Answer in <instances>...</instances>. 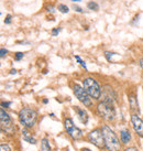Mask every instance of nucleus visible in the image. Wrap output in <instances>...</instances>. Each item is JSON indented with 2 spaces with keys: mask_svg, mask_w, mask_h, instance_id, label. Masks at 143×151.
<instances>
[{
  "mask_svg": "<svg viewBox=\"0 0 143 151\" xmlns=\"http://www.w3.org/2000/svg\"><path fill=\"white\" fill-rule=\"evenodd\" d=\"M104 140H105V147L109 151H118L120 149V141L118 140L117 136L108 126L101 127Z\"/></svg>",
  "mask_w": 143,
  "mask_h": 151,
  "instance_id": "f257e3e1",
  "label": "nucleus"
},
{
  "mask_svg": "<svg viewBox=\"0 0 143 151\" xmlns=\"http://www.w3.org/2000/svg\"><path fill=\"white\" fill-rule=\"evenodd\" d=\"M36 119H38L36 111L32 108L24 107L19 113V120H20V122H21L25 128L33 127L35 125V122H36Z\"/></svg>",
  "mask_w": 143,
  "mask_h": 151,
  "instance_id": "f03ea898",
  "label": "nucleus"
},
{
  "mask_svg": "<svg viewBox=\"0 0 143 151\" xmlns=\"http://www.w3.org/2000/svg\"><path fill=\"white\" fill-rule=\"evenodd\" d=\"M83 85H84L85 91L88 93L89 96L93 97L94 99H98L100 97L101 89L95 80H93V78H85L83 81Z\"/></svg>",
  "mask_w": 143,
  "mask_h": 151,
  "instance_id": "7ed1b4c3",
  "label": "nucleus"
},
{
  "mask_svg": "<svg viewBox=\"0 0 143 151\" xmlns=\"http://www.w3.org/2000/svg\"><path fill=\"white\" fill-rule=\"evenodd\" d=\"M97 109H98L99 115H100L104 119H106V120L111 122V120L114 119L116 111H114V108L112 104H108V103H105V101H101V103L98 104Z\"/></svg>",
  "mask_w": 143,
  "mask_h": 151,
  "instance_id": "20e7f679",
  "label": "nucleus"
},
{
  "mask_svg": "<svg viewBox=\"0 0 143 151\" xmlns=\"http://www.w3.org/2000/svg\"><path fill=\"white\" fill-rule=\"evenodd\" d=\"M64 127H65V129L67 131V134L74 140H78V139H80L83 137L82 130L79 128H77L76 126H74V122H73V120H72L71 118H66L64 120Z\"/></svg>",
  "mask_w": 143,
  "mask_h": 151,
  "instance_id": "39448f33",
  "label": "nucleus"
},
{
  "mask_svg": "<svg viewBox=\"0 0 143 151\" xmlns=\"http://www.w3.org/2000/svg\"><path fill=\"white\" fill-rule=\"evenodd\" d=\"M88 140L89 142H92L97 148L101 149V148L105 147V140H104L101 129H95L93 131H90L88 134Z\"/></svg>",
  "mask_w": 143,
  "mask_h": 151,
  "instance_id": "423d86ee",
  "label": "nucleus"
},
{
  "mask_svg": "<svg viewBox=\"0 0 143 151\" xmlns=\"http://www.w3.org/2000/svg\"><path fill=\"white\" fill-rule=\"evenodd\" d=\"M73 89H74L75 96L78 98V101H79L80 103H83V104H84L85 106H87V107H89V106L92 105V101H90L88 93L85 91V88H83L78 84H76V85H74Z\"/></svg>",
  "mask_w": 143,
  "mask_h": 151,
  "instance_id": "0eeeda50",
  "label": "nucleus"
},
{
  "mask_svg": "<svg viewBox=\"0 0 143 151\" xmlns=\"http://www.w3.org/2000/svg\"><path fill=\"white\" fill-rule=\"evenodd\" d=\"M0 125H1V130L2 131H10V132H13V128L12 122H11V119H10V116L8 114L4 111V109H1L0 111Z\"/></svg>",
  "mask_w": 143,
  "mask_h": 151,
  "instance_id": "6e6552de",
  "label": "nucleus"
},
{
  "mask_svg": "<svg viewBox=\"0 0 143 151\" xmlns=\"http://www.w3.org/2000/svg\"><path fill=\"white\" fill-rule=\"evenodd\" d=\"M131 122H132V126L133 129L137 134H139L140 137H143V120L139 116L137 115H132L131 116Z\"/></svg>",
  "mask_w": 143,
  "mask_h": 151,
  "instance_id": "1a4fd4ad",
  "label": "nucleus"
},
{
  "mask_svg": "<svg viewBox=\"0 0 143 151\" xmlns=\"http://www.w3.org/2000/svg\"><path fill=\"white\" fill-rule=\"evenodd\" d=\"M102 98H104L102 101L108 103V104H114V99H116V95H114L112 88L110 87V86H108V85L104 86V89H102Z\"/></svg>",
  "mask_w": 143,
  "mask_h": 151,
  "instance_id": "9d476101",
  "label": "nucleus"
},
{
  "mask_svg": "<svg viewBox=\"0 0 143 151\" xmlns=\"http://www.w3.org/2000/svg\"><path fill=\"white\" fill-rule=\"evenodd\" d=\"M75 110H76V113H77V116H78V119L80 120V122L86 125V124L88 122V115H87V113H86L85 110L79 109V108H75Z\"/></svg>",
  "mask_w": 143,
  "mask_h": 151,
  "instance_id": "9b49d317",
  "label": "nucleus"
},
{
  "mask_svg": "<svg viewBox=\"0 0 143 151\" xmlns=\"http://www.w3.org/2000/svg\"><path fill=\"white\" fill-rule=\"evenodd\" d=\"M120 138H121V141L123 143L129 142V141H130V139H131V136H130L129 130H127V129L121 130V132H120Z\"/></svg>",
  "mask_w": 143,
  "mask_h": 151,
  "instance_id": "f8f14e48",
  "label": "nucleus"
},
{
  "mask_svg": "<svg viewBox=\"0 0 143 151\" xmlns=\"http://www.w3.org/2000/svg\"><path fill=\"white\" fill-rule=\"evenodd\" d=\"M129 101H130V107L132 110H137L138 114H139V105H138V101L135 99L134 95H130L129 97Z\"/></svg>",
  "mask_w": 143,
  "mask_h": 151,
  "instance_id": "ddd939ff",
  "label": "nucleus"
},
{
  "mask_svg": "<svg viewBox=\"0 0 143 151\" xmlns=\"http://www.w3.org/2000/svg\"><path fill=\"white\" fill-rule=\"evenodd\" d=\"M22 134H23V139H24L25 141H28L29 143H32V145H35V143H36V140H35L33 137H30L29 132L26 131V129H23Z\"/></svg>",
  "mask_w": 143,
  "mask_h": 151,
  "instance_id": "4468645a",
  "label": "nucleus"
},
{
  "mask_svg": "<svg viewBox=\"0 0 143 151\" xmlns=\"http://www.w3.org/2000/svg\"><path fill=\"white\" fill-rule=\"evenodd\" d=\"M87 7H88L90 10H95V11H97V10L99 9V6H98L96 2H94V1L88 2V4H87Z\"/></svg>",
  "mask_w": 143,
  "mask_h": 151,
  "instance_id": "2eb2a0df",
  "label": "nucleus"
},
{
  "mask_svg": "<svg viewBox=\"0 0 143 151\" xmlns=\"http://www.w3.org/2000/svg\"><path fill=\"white\" fill-rule=\"evenodd\" d=\"M57 9H59L61 12H63V13H67L68 11H69L68 7H67V6H65V4H59Z\"/></svg>",
  "mask_w": 143,
  "mask_h": 151,
  "instance_id": "dca6fc26",
  "label": "nucleus"
},
{
  "mask_svg": "<svg viewBox=\"0 0 143 151\" xmlns=\"http://www.w3.org/2000/svg\"><path fill=\"white\" fill-rule=\"evenodd\" d=\"M42 147H43V149H45L46 151H51V147H50V145H49V142H47L46 139H43L42 140Z\"/></svg>",
  "mask_w": 143,
  "mask_h": 151,
  "instance_id": "f3484780",
  "label": "nucleus"
},
{
  "mask_svg": "<svg viewBox=\"0 0 143 151\" xmlns=\"http://www.w3.org/2000/svg\"><path fill=\"white\" fill-rule=\"evenodd\" d=\"M0 151H11V149H10V147H9L8 145L2 143V145L0 146Z\"/></svg>",
  "mask_w": 143,
  "mask_h": 151,
  "instance_id": "a211bd4d",
  "label": "nucleus"
},
{
  "mask_svg": "<svg viewBox=\"0 0 143 151\" xmlns=\"http://www.w3.org/2000/svg\"><path fill=\"white\" fill-rule=\"evenodd\" d=\"M75 59L77 60V61H78V62H79V64L80 65H82V66L84 67V68H86V63H85L84 61H83V60L80 59L79 56H78V55H75Z\"/></svg>",
  "mask_w": 143,
  "mask_h": 151,
  "instance_id": "6ab92c4d",
  "label": "nucleus"
},
{
  "mask_svg": "<svg viewBox=\"0 0 143 151\" xmlns=\"http://www.w3.org/2000/svg\"><path fill=\"white\" fill-rule=\"evenodd\" d=\"M23 53H21V52H18V53H16V56H14V59L17 60V61H19V60H21L22 58H23Z\"/></svg>",
  "mask_w": 143,
  "mask_h": 151,
  "instance_id": "aec40b11",
  "label": "nucleus"
},
{
  "mask_svg": "<svg viewBox=\"0 0 143 151\" xmlns=\"http://www.w3.org/2000/svg\"><path fill=\"white\" fill-rule=\"evenodd\" d=\"M59 31H61V28H55V29L52 30V35H57L59 33Z\"/></svg>",
  "mask_w": 143,
  "mask_h": 151,
  "instance_id": "412c9836",
  "label": "nucleus"
},
{
  "mask_svg": "<svg viewBox=\"0 0 143 151\" xmlns=\"http://www.w3.org/2000/svg\"><path fill=\"white\" fill-rule=\"evenodd\" d=\"M7 53H8V51L2 47V49H1V51H0V56H1V58H4V55H7Z\"/></svg>",
  "mask_w": 143,
  "mask_h": 151,
  "instance_id": "4be33fe9",
  "label": "nucleus"
},
{
  "mask_svg": "<svg viewBox=\"0 0 143 151\" xmlns=\"http://www.w3.org/2000/svg\"><path fill=\"white\" fill-rule=\"evenodd\" d=\"M11 22V16L10 14H8L7 17H6V19H4V23H7V24H9Z\"/></svg>",
  "mask_w": 143,
  "mask_h": 151,
  "instance_id": "5701e85b",
  "label": "nucleus"
},
{
  "mask_svg": "<svg viewBox=\"0 0 143 151\" xmlns=\"http://www.w3.org/2000/svg\"><path fill=\"white\" fill-rule=\"evenodd\" d=\"M74 10L77 11V12H83V9L80 8V7H78V6H74Z\"/></svg>",
  "mask_w": 143,
  "mask_h": 151,
  "instance_id": "b1692460",
  "label": "nucleus"
},
{
  "mask_svg": "<svg viewBox=\"0 0 143 151\" xmlns=\"http://www.w3.org/2000/svg\"><path fill=\"white\" fill-rule=\"evenodd\" d=\"M1 106H2V107H6V108H8L9 106H10V103H4V101H2V103H1Z\"/></svg>",
  "mask_w": 143,
  "mask_h": 151,
  "instance_id": "393cba45",
  "label": "nucleus"
},
{
  "mask_svg": "<svg viewBox=\"0 0 143 151\" xmlns=\"http://www.w3.org/2000/svg\"><path fill=\"white\" fill-rule=\"evenodd\" d=\"M126 151H138V149L134 147H131V148H128V149H126Z\"/></svg>",
  "mask_w": 143,
  "mask_h": 151,
  "instance_id": "a878e982",
  "label": "nucleus"
},
{
  "mask_svg": "<svg viewBox=\"0 0 143 151\" xmlns=\"http://www.w3.org/2000/svg\"><path fill=\"white\" fill-rule=\"evenodd\" d=\"M139 63H140V65H141V67L143 68V58H142V59H140Z\"/></svg>",
  "mask_w": 143,
  "mask_h": 151,
  "instance_id": "bb28decb",
  "label": "nucleus"
},
{
  "mask_svg": "<svg viewBox=\"0 0 143 151\" xmlns=\"http://www.w3.org/2000/svg\"><path fill=\"white\" fill-rule=\"evenodd\" d=\"M10 73H11V74H16V73H17V71H16V70H11V71H10Z\"/></svg>",
  "mask_w": 143,
  "mask_h": 151,
  "instance_id": "cd10ccee",
  "label": "nucleus"
},
{
  "mask_svg": "<svg viewBox=\"0 0 143 151\" xmlns=\"http://www.w3.org/2000/svg\"><path fill=\"white\" fill-rule=\"evenodd\" d=\"M82 151H92V150H89V149H86V148H84V149H82Z\"/></svg>",
  "mask_w": 143,
  "mask_h": 151,
  "instance_id": "c85d7f7f",
  "label": "nucleus"
},
{
  "mask_svg": "<svg viewBox=\"0 0 143 151\" xmlns=\"http://www.w3.org/2000/svg\"><path fill=\"white\" fill-rule=\"evenodd\" d=\"M72 1H80V0H72Z\"/></svg>",
  "mask_w": 143,
  "mask_h": 151,
  "instance_id": "c756f323",
  "label": "nucleus"
}]
</instances>
